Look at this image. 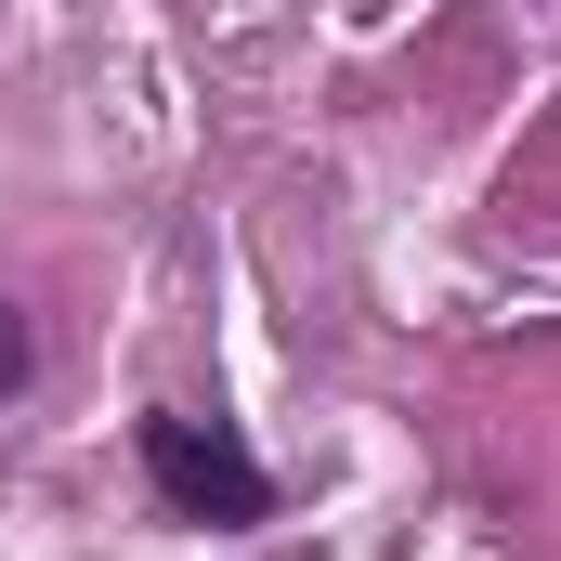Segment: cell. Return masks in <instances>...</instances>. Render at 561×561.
Segmentation results:
<instances>
[{"label": "cell", "mask_w": 561, "mask_h": 561, "mask_svg": "<svg viewBox=\"0 0 561 561\" xmlns=\"http://www.w3.org/2000/svg\"><path fill=\"white\" fill-rule=\"evenodd\" d=\"M144 470L183 523H262L275 510V470L236 444L222 419H144Z\"/></svg>", "instance_id": "cell-1"}, {"label": "cell", "mask_w": 561, "mask_h": 561, "mask_svg": "<svg viewBox=\"0 0 561 561\" xmlns=\"http://www.w3.org/2000/svg\"><path fill=\"white\" fill-rule=\"evenodd\" d=\"M26 379H39V340H26V313L0 300V392H26Z\"/></svg>", "instance_id": "cell-2"}]
</instances>
